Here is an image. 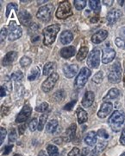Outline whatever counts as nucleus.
I'll list each match as a JSON object with an SVG mask.
<instances>
[{"label": "nucleus", "mask_w": 125, "mask_h": 156, "mask_svg": "<svg viewBox=\"0 0 125 156\" xmlns=\"http://www.w3.org/2000/svg\"><path fill=\"white\" fill-rule=\"evenodd\" d=\"M60 24H52L43 30V44L46 46L53 44L55 43L56 36L60 31Z\"/></svg>", "instance_id": "nucleus-1"}, {"label": "nucleus", "mask_w": 125, "mask_h": 156, "mask_svg": "<svg viewBox=\"0 0 125 156\" xmlns=\"http://www.w3.org/2000/svg\"><path fill=\"white\" fill-rule=\"evenodd\" d=\"M124 122L125 114L123 112L119 111V110L113 112V114L110 115L109 120H108L110 127L116 132H117L119 130L121 127H122V125L124 123Z\"/></svg>", "instance_id": "nucleus-2"}, {"label": "nucleus", "mask_w": 125, "mask_h": 156, "mask_svg": "<svg viewBox=\"0 0 125 156\" xmlns=\"http://www.w3.org/2000/svg\"><path fill=\"white\" fill-rule=\"evenodd\" d=\"M122 78V67L119 62H115L110 67L108 74V79L111 83H118Z\"/></svg>", "instance_id": "nucleus-3"}, {"label": "nucleus", "mask_w": 125, "mask_h": 156, "mask_svg": "<svg viewBox=\"0 0 125 156\" xmlns=\"http://www.w3.org/2000/svg\"><path fill=\"white\" fill-rule=\"evenodd\" d=\"M53 11H54V5L52 4H49V5L42 6L36 13V17L39 20H41L42 22H49L51 19Z\"/></svg>", "instance_id": "nucleus-4"}, {"label": "nucleus", "mask_w": 125, "mask_h": 156, "mask_svg": "<svg viewBox=\"0 0 125 156\" xmlns=\"http://www.w3.org/2000/svg\"><path fill=\"white\" fill-rule=\"evenodd\" d=\"M72 15H73V11H72V7L69 2L67 1L61 2L55 13L56 17L59 19H66Z\"/></svg>", "instance_id": "nucleus-5"}, {"label": "nucleus", "mask_w": 125, "mask_h": 156, "mask_svg": "<svg viewBox=\"0 0 125 156\" xmlns=\"http://www.w3.org/2000/svg\"><path fill=\"white\" fill-rule=\"evenodd\" d=\"M22 35V30L20 25H18L15 21H11L9 23V30H8V39L9 41H15L20 38Z\"/></svg>", "instance_id": "nucleus-6"}, {"label": "nucleus", "mask_w": 125, "mask_h": 156, "mask_svg": "<svg viewBox=\"0 0 125 156\" xmlns=\"http://www.w3.org/2000/svg\"><path fill=\"white\" fill-rule=\"evenodd\" d=\"M91 74H92V72H91L90 69H88L86 67L82 68L81 70L78 74L76 79L74 81L75 87L79 88V89L83 88L85 86V84L86 83L87 80H88V78L90 77Z\"/></svg>", "instance_id": "nucleus-7"}, {"label": "nucleus", "mask_w": 125, "mask_h": 156, "mask_svg": "<svg viewBox=\"0 0 125 156\" xmlns=\"http://www.w3.org/2000/svg\"><path fill=\"white\" fill-rule=\"evenodd\" d=\"M99 63H100V50L98 48H95L89 54L87 59V65L92 69H98Z\"/></svg>", "instance_id": "nucleus-8"}, {"label": "nucleus", "mask_w": 125, "mask_h": 156, "mask_svg": "<svg viewBox=\"0 0 125 156\" xmlns=\"http://www.w3.org/2000/svg\"><path fill=\"white\" fill-rule=\"evenodd\" d=\"M59 80V75L57 73H53L49 77L45 80L43 83L42 84V89L45 93H49L50 90H52L55 87V83Z\"/></svg>", "instance_id": "nucleus-9"}, {"label": "nucleus", "mask_w": 125, "mask_h": 156, "mask_svg": "<svg viewBox=\"0 0 125 156\" xmlns=\"http://www.w3.org/2000/svg\"><path fill=\"white\" fill-rule=\"evenodd\" d=\"M32 113V108L29 105H25L22 108V109L20 111V113L17 115L16 118V122L22 123L26 122L29 116L31 115Z\"/></svg>", "instance_id": "nucleus-10"}, {"label": "nucleus", "mask_w": 125, "mask_h": 156, "mask_svg": "<svg viewBox=\"0 0 125 156\" xmlns=\"http://www.w3.org/2000/svg\"><path fill=\"white\" fill-rule=\"evenodd\" d=\"M123 16L122 11L118 9H113L110 11L107 14V22L109 25H114L120 19V17Z\"/></svg>", "instance_id": "nucleus-11"}, {"label": "nucleus", "mask_w": 125, "mask_h": 156, "mask_svg": "<svg viewBox=\"0 0 125 156\" xmlns=\"http://www.w3.org/2000/svg\"><path fill=\"white\" fill-rule=\"evenodd\" d=\"M113 105L111 102L110 101H104L103 104L100 107V109L98 112V117L100 119H103L107 115H109L110 114L112 111Z\"/></svg>", "instance_id": "nucleus-12"}, {"label": "nucleus", "mask_w": 125, "mask_h": 156, "mask_svg": "<svg viewBox=\"0 0 125 156\" xmlns=\"http://www.w3.org/2000/svg\"><path fill=\"white\" fill-rule=\"evenodd\" d=\"M108 37V31L106 30H99L98 31H97L95 34H93L92 37V42L93 44H100L103 41H104L105 39L107 38Z\"/></svg>", "instance_id": "nucleus-13"}, {"label": "nucleus", "mask_w": 125, "mask_h": 156, "mask_svg": "<svg viewBox=\"0 0 125 156\" xmlns=\"http://www.w3.org/2000/svg\"><path fill=\"white\" fill-rule=\"evenodd\" d=\"M79 70V66L76 64H65L63 67V73L66 77L73 78Z\"/></svg>", "instance_id": "nucleus-14"}, {"label": "nucleus", "mask_w": 125, "mask_h": 156, "mask_svg": "<svg viewBox=\"0 0 125 156\" xmlns=\"http://www.w3.org/2000/svg\"><path fill=\"white\" fill-rule=\"evenodd\" d=\"M116 56V51L113 49L106 48L103 51V56H102V62L104 64H107L115 58Z\"/></svg>", "instance_id": "nucleus-15"}, {"label": "nucleus", "mask_w": 125, "mask_h": 156, "mask_svg": "<svg viewBox=\"0 0 125 156\" xmlns=\"http://www.w3.org/2000/svg\"><path fill=\"white\" fill-rule=\"evenodd\" d=\"M18 18L22 24L28 26V25H30V23L32 20V16L26 10H22L18 13Z\"/></svg>", "instance_id": "nucleus-16"}, {"label": "nucleus", "mask_w": 125, "mask_h": 156, "mask_svg": "<svg viewBox=\"0 0 125 156\" xmlns=\"http://www.w3.org/2000/svg\"><path fill=\"white\" fill-rule=\"evenodd\" d=\"M94 99H95V95H94V93L93 91H87L85 95L83 96V99H82L81 101L82 105L85 108H90L93 105Z\"/></svg>", "instance_id": "nucleus-17"}, {"label": "nucleus", "mask_w": 125, "mask_h": 156, "mask_svg": "<svg viewBox=\"0 0 125 156\" xmlns=\"http://www.w3.org/2000/svg\"><path fill=\"white\" fill-rule=\"evenodd\" d=\"M75 53H76V49L74 46H68V47L62 48L60 50V56L65 59H69L71 57H73L75 55Z\"/></svg>", "instance_id": "nucleus-18"}, {"label": "nucleus", "mask_w": 125, "mask_h": 156, "mask_svg": "<svg viewBox=\"0 0 125 156\" xmlns=\"http://www.w3.org/2000/svg\"><path fill=\"white\" fill-rule=\"evenodd\" d=\"M17 57V52L16 51H10L6 54L5 56H4L3 60H2V65L3 66H9L10 64H11L13 62L15 61Z\"/></svg>", "instance_id": "nucleus-19"}, {"label": "nucleus", "mask_w": 125, "mask_h": 156, "mask_svg": "<svg viewBox=\"0 0 125 156\" xmlns=\"http://www.w3.org/2000/svg\"><path fill=\"white\" fill-rule=\"evenodd\" d=\"M97 140H98V134L96 132L94 131H91V132H88L85 137H84V140L85 142L86 143L88 146H94L97 142Z\"/></svg>", "instance_id": "nucleus-20"}, {"label": "nucleus", "mask_w": 125, "mask_h": 156, "mask_svg": "<svg viewBox=\"0 0 125 156\" xmlns=\"http://www.w3.org/2000/svg\"><path fill=\"white\" fill-rule=\"evenodd\" d=\"M73 35L69 30H65V31H63L62 33L60 34V43L62 44L66 45L70 44L71 42L73 41Z\"/></svg>", "instance_id": "nucleus-21"}, {"label": "nucleus", "mask_w": 125, "mask_h": 156, "mask_svg": "<svg viewBox=\"0 0 125 156\" xmlns=\"http://www.w3.org/2000/svg\"><path fill=\"white\" fill-rule=\"evenodd\" d=\"M76 114L77 118H78V122L79 123V124H83V123L86 122L87 120H88V115H87L86 111H85L80 107H78Z\"/></svg>", "instance_id": "nucleus-22"}, {"label": "nucleus", "mask_w": 125, "mask_h": 156, "mask_svg": "<svg viewBox=\"0 0 125 156\" xmlns=\"http://www.w3.org/2000/svg\"><path fill=\"white\" fill-rule=\"evenodd\" d=\"M120 95V91L117 89L116 88H113V89H110L107 93V95H105L103 98V100L105 101H112L117 99V97H119Z\"/></svg>", "instance_id": "nucleus-23"}, {"label": "nucleus", "mask_w": 125, "mask_h": 156, "mask_svg": "<svg viewBox=\"0 0 125 156\" xmlns=\"http://www.w3.org/2000/svg\"><path fill=\"white\" fill-rule=\"evenodd\" d=\"M89 154V149L85 147L80 150L78 147H73L72 150L68 153V156H87Z\"/></svg>", "instance_id": "nucleus-24"}, {"label": "nucleus", "mask_w": 125, "mask_h": 156, "mask_svg": "<svg viewBox=\"0 0 125 156\" xmlns=\"http://www.w3.org/2000/svg\"><path fill=\"white\" fill-rule=\"evenodd\" d=\"M55 69V62H47L43 67V75L44 76H49L52 75L54 73Z\"/></svg>", "instance_id": "nucleus-25"}, {"label": "nucleus", "mask_w": 125, "mask_h": 156, "mask_svg": "<svg viewBox=\"0 0 125 156\" xmlns=\"http://www.w3.org/2000/svg\"><path fill=\"white\" fill-rule=\"evenodd\" d=\"M58 125H59V123H58L57 120H51L47 124V127H46L47 132L49 133V134H54L56 131L57 128H58Z\"/></svg>", "instance_id": "nucleus-26"}, {"label": "nucleus", "mask_w": 125, "mask_h": 156, "mask_svg": "<svg viewBox=\"0 0 125 156\" xmlns=\"http://www.w3.org/2000/svg\"><path fill=\"white\" fill-rule=\"evenodd\" d=\"M76 131H77V126L76 124H72L71 126L68 127V128L66 129V136L68 137V140H73V138L75 137V134H76Z\"/></svg>", "instance_id": "nucleus-27"}, {"label": "nucleus", "mask_w": 125, "mask_h": 156, "mask_svg": "<svg viewBox=\"0 0 125 156\" xmlns=\"http://www.w3.org/2000/svg\"><path fill=\"white\" fill-rule=\"evenodd\" d=\"M88 52H89V50H88V48L87 47H85V46H83L81 47L79 50L78 51V54H77L76 58L78 61L82 62L88 55Z\"/></svg>", "instance_id": "nucleus-28"}, {"label": "nucleus", "mask_w": 125, "mask_h": 156, "mask_svg": "<svg viewBox=\"0 0 125 156\" xmlns=\"http://www.w3.org/2000/svg\"><path fill=\"white\" fill-rule=\"evenodd\" d=\"M40 76V69L38 67H35L31 69L30 73L28 76L29 81H35Z\"/></svg>", "instance_id": "nucleus-29"}, {"label": "nucleus", "mask_w": 125, "mask_h": 156, "mask_svg": "<svg viewBox=\"0 0 125 156\" xmlns=\"http://www.w3.org/2000/svg\"><path fill=\"white\" fill-rule=\"evenodd\" d=\"M47 151H48V154H49V156H59V154H60L58 147L55 145H51V144L48 145Z\"/></svg>", "instance_id": "nucleus-30"}, {"label": "nucleus", "mask_w": 125, "mask_h": 156, "mask_svg": "<svg viewBox=\"0 0 125 156\" xmlns=\"http://www.w3.org/2000/svg\"><path fill=\"white\" fill-rule=\"evenodd\" d=\"M48 117H49V115H48L47 113H45V114L41 115L40 119H39L38 128H37L39 131H42V130L43 129L44 126H45V124H46V122H47V120H48Z\"/></svg>", "instance_id": "nucleus-31"}, {"label": "nucleus", "mask_w": 125, "mask_h": 156, "mask_svg": "<svg viewBox=\"0 0 125 156\" xmlns=\"http://www.w3.org/2000/svg\"><path fill=\"white\" fill-rule=\"evenodd\" d=\"M89 5H90V7L91 9L95 11V12H99V10H100V1L98 0H91L89 1Z\"/></svg>", "instance_id": "nucleus-32"}, {"label": "nucleus", "mask_w": 125, "mask_h": 156, "mask_svg": "<svg viewBox=\"0 0 125 156\" xmlns=\"http://www.w3.org/2000/svg\"><path fill=\"white\" fill-rule=\"evenodd\" d=\"M66 96V92L63 90V89H60L58 91H56L54 95V99L56 101H61L65 98Z\"/></svg>", "instance_id": "nucleus-33"}, {"label": "nucleus", "mask_w": 125, "mask_h": 156, "mask_svg": "<svg viewBox=\"0 0 125 156\" xmlns=\"http://www.w3.org/2000/svg\"><path fill=\"white\" fill-rule=\"evenodd\" d=\"M73 3H74L75 8L78 11H81L86 5V0H75Z\"/></svg>", "instance_id": "nucleus-34"}, {"label": "nucleus", "mask_w": 125, "mask_h": 156, "mask_svg": "<svg viewBox=\"0 0 125 156\" xmlns=\"http://www.w3.org/2000/svg\"><path fill=\"white\" fill-rule=\"evenodd\" d=\"M103 74L102 71H98V73H96L94 75V76L93 77V82L95 83H101L103 82Z\"/></svg>", "instance_id": "nucleus-35"}, {"label": "nucleus", "mask_w": 125, "mask_h": 156, "mask_svg": "<svg viewBox=\"0 0 125 156\" xmlns=\"http://www.w3.org/2000/svg\"><path fill=\"white\" fill-rule=\"evenodd\" d=\"M38 120L36 119V118H33L32 120L29 122V130L30 131H35L36 130V128H38Z\"/></svg>", "instance_id": "nucleus-36"}, {"label": "nucleus", "mask_w": 125, "mask_h": 156, "mask_svg": "<svg viewBox=\"0 0 125 156\" xmlns=\"http://www.w3.org/2000/svg\"><path fill=\"white\" fill-rule=\"evenodd\" d=\"M31 62H32V60L28 56H22L20 59V64L22 67H28L31 64Z\"/></svg>", "instance_id": "nucleus-37"}, {"label": "nucleus", "mask_w": 125, "mask_h": 156, "mask_svg": "<svg viewBox=\"0 0 125 156\" xmlns=\"http://www.w3.org/2000/svg\"><path fill=\"white\" fill-rule=\"evenodd\" d=\"M12 9H14V11L16 12V11H18V6H17V5H16V4H14V3H11V4H9V5H7L5 13L6 17H9V15H10V13H11V11Z\"/></svg>", "instance_id": "nucleus-38"}, {"label": "nucleus", "mask_w": 125, "mask_h": 156, "mask_svg": "<svg viewBox=\"0 0 125 156\" xmlns=\"http://www.w3.org/2000/svg\"><path fill=\"white\" fill-rule=\"evenodd\" d=\"M23 78V74L21 71H16V72H14L12 75H11V79L14 81V82H20Z\"/></svg>", "instance_id": "nucleus-39"}, {"label": "nucleus", "mask_w": 125, "mask_h": 156, "mask_svg": "<svg viewBox=\"0 0 125 156\" xmlns=\"http://www.w3.org/2000/svg\"><path fill=\"white\" fill-rule=\"evenodd\" d=\"M106 145H107V143H106V142H104V141H100L98 145L95 147V148H94L93 150L96 151L98 154H100V153H101V152L105 148Z\"/></svg>", "instance_id": "nucleus-40"}, {"label": "nucleus", "mask_w": 125, "mask_h": 156, "mask_svg": "<svg viewBox=\"0 0 125 156\" xmlns=\"http://www.w3.org/2000/svg\"><path fill=\"white\" fill-rule=\"evenodd\" d=\"M49 108V104L47 103V102H42V103H41L39 106H37L35 108V111L40 112V113H43L45 112L47 109Z\"/></svg>", "instance_id": "nucleus-41"}, {"label": "nucleus", "mask_w": 125, "mask_h": 156, "mask_svg": "<svg viewBox=\"0 0 125 156\" xmlns=\"http://www.w3.org/2000/svg\"><path fill=\"white\" fill-rule=\"evenodd\" d=\"M17 138V135H16V132L15 128H11V130L9 133V141L11 142H14Z\"/></svg>", "instance_id": "nucleus-42"}, {"label": "nucleus", "mask_w": 125, "mask_h": 156, "mask_svg": "<svg viewBox=\"0 0 125 156\" xmlns=\"http://www.w3.org/2000/svg\"><path fill=\"white\" fill-rule=\"evenodd\" d=\"M6 37H8V30L5 27H3L1 29V34H0V38H1V44L4 43V41L5 40Z\"/></svg>", "instance_id": "nucleus-43"}, {"label": "nucleus", "mask_w": 125, "mask_h": 156, "mask_svg": "<svg viewBox=\"0 0 125 156\" xmlns=\"http://www.w3.org/2000/svg\"><path fill=\"white\" fill-rule=\"evenodd\" d=\"M99 137H101V138H103V139H108L109 138V134L105 131V129H103V128H101V129H99L98 131V133H97Z\"/></svg>", "instance_id": "nucleus-44"}, {"label": "nucleus", "mask_w": 125, "mask_h": 156, "mask_svg": "<svg viewBox=\"0 0 125 156\" xmlns=\"http://www.w3.org/2000/svg\"><path fill=\"white\" fill-rule=\"evenodd\" d=\"M7 132H6V129L5 128H0V145H2L4 143V140L5 139V136Z\"/></svg>", "instance_id": "nucleus-45"}, {"label": "nucleus", "mask_w": 125, "mask_h": 156, "mask_svg": "<svg viewBox=\"0 0 125 156\" xmlns=\"http://www.w3.org/2000/svg\"><path fill=\"white\" fill-rule=\"evenodd\" d=\"M115 43H116V45H117L118 48H122V49H123V46H124L125 42L123 40V39L120 38V37H117L116 40H115Z\"/></svg>", "instance_id": "nucleus-46"}, {"label": "nucleus", "mask_w": 125, "mask_h": 156, "mask_svg": "<svg viewBox=\"0 0 125 156\" xmlns=\"http://www.w3.org/2000/svg\"><path fill=\"white\" fill-rule=\"evenodd\" d=\"M75 104H76V101H72L71 102H68L67 104H66L64 106V109L65 110H72Z\"/></svg>", "instance_id": "nucleus-47"}, {"label": "nucleus", "mask_w": 125, "mask_h": 156, "mask_svg": "<svg viewBox=\"0 0 125 156\" xmlns=\"http://www.w3.org/2000/svg\"><path fill=\"white\" fill-rule=\"evenodd\" d=\"M120 143L122 145L125 146V128L123 129L122 134H121V137H120Z\"/></svg>", "instance_id": "nucleus-48"}, {"label": "nucleus", "mask_w": 125, "mask_h": 156, "mask_svg": "<svg viewBox=\"0 0 125 156\" xmlns=\"http://www.w3.org/2000/svg\"><path fill=\"white\" fill-rule=\"evenodd\" d=\"M12 148H13V145H9L5 147V151H4V155H7V154H9L10 153L12 150Z\"/></svg>", "instance_id": "nucleus-49"}, {"label": "nucleus", "mask_w": 125, "mask_h": 156, "mask_svg": "<svg viewBox=\"0 0 125 156\" xmlns=\"http://www.w3.org/2000/svg\"><path fill=\"white\" fill-rule=\"evenodd\" d=\"M18 129H19V134H22L23 133H24L25 129H26V125H25V124L20 125V126H19V128H18Z\"/></svg>", "instance_id": "nucleus-50"}, {"label": "nucleus", "mask_w": 125, "mask_h": 156, "mask_svg": "<svg viewBox=\"0 0 125 156\" xmlns=\"http://www.w3.org/2000/svg\"><path fill=\"white\" fill-rule=\"evenodd\" d=\"M5 95H6L5 88L4 86H1V89H0V96H1V98H2V97H4V96H5Z\"/></svg>", "instance_id": "nucleus-51"}, {"label": "nucleus", "mask_w": 125, "mask_h": 156, "mask_svg": "<svg viewBox=\"0 0 125 156\" xmlns=\"http://www.w3.org/2000/svg\"><path fill=\"white\" fill-rule=\"evenodd\" d=\"M103 3L105 5L110 6L113 4V0H110V1H108V0H104V1H103Z\"/></svg>", "instance_id": "nucleus-52"}, {"label": "nucleus", "mask_w": 125, "mask_h": 156, "mask_svg": "<svg viewBox=\"0 0 125 156\" xmlns=\"http://www.w3.org/2000/svg\"><path fill=\"white\" fill-rule=\"evenodd\" d=\"M3 86H4V87L5 88L6 90H9V91H11V83H7L4 84Z\"/></svg>", "instance_id": "nucleus-53"}, {"label": "nucleus", "mask_w": 125, "mask_h": 156, "mask_svg": "<svg viewBox=\"0 0 125 156\" xmlns=\"http://www.w3.org/2000/svg\"><path fill=\"white\" fill-rule=\"evenodd\" d=\"M38 156H49V155H48V154H46L44 151H41V152L39 153Z\"/></svg>", "instance_id": "nucleus-54"}, {"label": "nucleus", "mask_w": 125, "mask_h": 156, "mask_svg": "<svg viewBox=\"0 0 125 156\" xmlns=\"http://www.w3.org/2000/svg\"><path fill=\"white\" fill-rule=\"evenodd\" d=\"M98 17H95L94 18H92V19H91V22H92V23H96L97 21H98Z\"/></svg>", "instance_id": "nucleus-55"}, {"label": "nucleus", "mask_w": 125, "mask_h": 156, "mask_svg": "<svg viewBox=\"0 0 125 156\" xmlns=\"http://www.w3.org/2000/svg\"><path fill=\"white\" fill-rule=\"evenodd\" d=\"M118 3H120V5H123V1H118Z\"/></svg>", "instance_id": "nucleus-56"}, {"label": "nucleus", "mask_w": 125, "mask_h": 156, "mask_svg": "<svg viewBox=\"0 0 125 156\" xmlns=\"http://www.w3.org/2000/svg\"><path fill=\"white\" fill-rule=\"evenodd\" d=\"M14 156H22L21 154H14Z\"/></svg>", "instance_id": "nucleus-57"}, {"label": "nucleus", "mask_w": 125, "mask_h": 156, "mask_svg": "<svg viewBox=\"0 0 125 156\" xmlns=\"http://www.w3.org/2000/svg\"><path fill=\"white\" fill-rule=\"evenodd\" d=\"M120 156H125V152L124 153H123V154H121Z\"/></svg>", "instance_id": "nucleus-58"}, {"label": "nucleus", "mask_w": 125, "mask_h": 156, "mask_svg": "<svg viewBox=\"0 0 125 156\" xmlns=\"http://www.w3.org/2000/svg\"><path fill=\"white\" fill-rule=\"evenodd\" d=\"M123 49H124V50H125V44H124V46H123Z\"/></svg>", "instance_id": "nucleus-59"}, {"label": "nucleus", "mask_w": 125, "mask_h": 156, "mask_svg": "<svg viewBox=\"0 0 125 156\" xmlns=\"http://www.w3.org/2000/svg\"><path fill=\"white\" fill-rule=\"evenodd\" d=\"M124 33H125V31H124Z\"/></svg>", "instance_id": "nucleus-60"}]
</instances>
